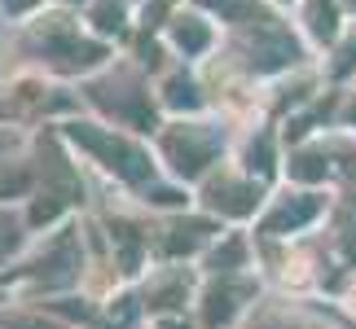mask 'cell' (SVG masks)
Listing matches in <instances>:
<instances>
[{"instance_id": "6da1fadb", "label": "cell", "mask_w": 356, "mask_h": 329, "mask_svg": "<svg viewBox=\"0 0 356 329\" xmlns=\"http://www.w3.org/2000/svg\"><path fill=\"white\" fill-rule=\"evenodd\" d=\"M176 40H181V44H189V49H202V44H207V31H202V26H181V31H176Z\"/></svg>"}]
</instances>
